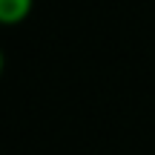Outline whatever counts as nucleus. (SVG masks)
Here are the masks:
<instances>
[{
	"label": "nucleus",
	"mask_w": 155,
	"mask_h": 155,
	"mask_svg": "<svg viewBox=\"0 0 155 155\" xmlns=\"http://www.w3.org/2000/svg\"><path fill=\"white\" fill-rule=\"evenodd\" d=\"M35 0H0V20L3 26H17L32 15Z\"/></svg>",
	"instance_id": "nucleus-1"
}]
</instances>
